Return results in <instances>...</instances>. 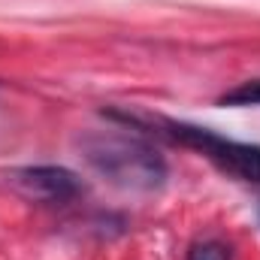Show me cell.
Instances as JSON below:
<instances>
[{"label": "cell", "mask_w": 260, "mask_h": 260, "mask_svg": "<svg viewBox=\"0 0 260 260\" xmlns=\"http://www.w3.org/2000/svg\"><path fill=\"white\" fill-rule=\"evenodd\" d=\"M85 164L124 191H157L167 182L160 151L127 130H94L79 139Z\"/></svg>", "instance_id": "cell-1"}, {"label": "cell", "mask_w": 260, "mask_h": 260, "mask_svg": "<svg viewBox=\"0 0 260 260\" xmlns=\"http://www.w3.org/2000/svg\"><path fill=\"white\" fill-rule=\"evenodd\" d=\"M109 118H118L130 127H157L160 136L185 145V148H194L200 151L206 160H212L221 173L239 179V182H254L260 185V145L251 142H236V139H227V136H218L215 130L200 127V124H188V121H173V118H151V121H142L139 115L133 112H115L109 109Z\"/></svg>", "instance_id": "cell-2"}, {"label": "cell", "mask_w": 260, "mask_h": 260, "mask_svg": "<svg viewBox=\"0 0 260 260\" xmlns=\"http://www.w3.org/2000/svg\"><path fill=\"white\" fill-rule=\"evenodd\" d=\"M6 179L18 194L40 203H70L82 191V182L67 167H18Z\"/></svg>", "instance_id": "cell-3"}, {"label": "cell", "mask_w": 260, "mask_h": 260, "mask_svg": "<svg viewBox=\"0 0 260 260\" xmlns=\"http://www.w3.org/2000/svg\"><path fill=\"white\" fill-rule=\"evenodd\" d=\"M218 103L221 106H260V79H248V82L230 88Z\"/></svg>", "instance_id": "cell-4"}, {"label": "cell", "mask_w": 260, "mask_h": 260, "mask_svg": "<svg viewBox=\"0 0 260 260\" xmlns=\"http://www.w3.org/2000/svg\"><path fill=\"white\" fill-rule=\"evenodd\" d=\"M230 245H224L221 239H197L188 248L185 260H230Z\"/></svg>", "instance_id": "cell-5"}]
</instances>
